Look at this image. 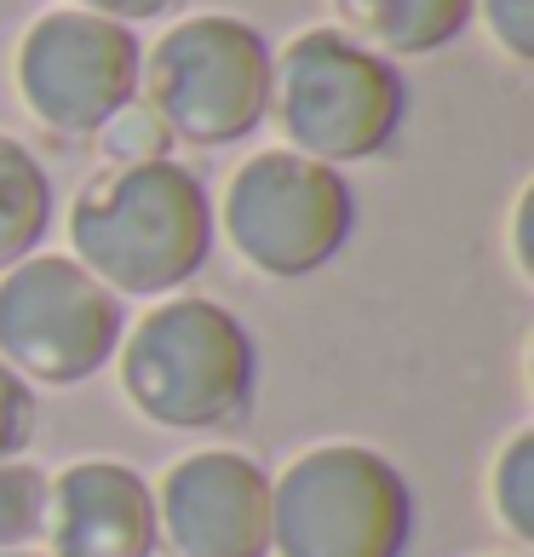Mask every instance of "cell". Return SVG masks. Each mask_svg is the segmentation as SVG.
<instances>
[{
  "instance_id": "obj_1",
  "label": "cell",
  "mask_w": 534,
  "mask_h": 557,
  "mask_svg": "<svg viewBox=\"0 0 534 557\" xmlns=\"http://www.w3.org/2000/svg\"><path fill=\"white\" fill-rule=\"evenodd\" d=\"M75 264L121 299L184 287L213 259V196L184 161H133L80 184L70 208Z\"/></svg>"
},
{
  "instance_id": "obj_2",
  "label": "cell",
  "mask_w": 534,
  "mask_h": 557,
  "mask_svg": "<svg viewBox=\"0 0 534 557\" xmlns=\"http://www.w3.org/2000/svg\"><path fill=\"white\" fill-rule=\"evenodd\" d=\"M121 391L167 431L241 425L259 397V345L231 305L184 294L144 311L121 339Z\"/></svg>"
},
{
  "instance_id": "obj_3",
  "label": "cell",
  "mask_w": 534,
  "mask_h": 557,
  "mask_svg": "<svg viewBox=\"0 0 534 557\" xmlns=\"http://www.w3.org/2000/svg\"><path fill=\"white\" fill-rule=\"evenodd\" d=\"M271 110L287 144L311 161H374L408 121V81L392 58L368 52L345 29H299L276 58Z\"/></svg>"
},
{
  "instance_id": "obj_4",
  "label": "cell",
  "mask_w": 534,
  "mask_h": 557,
  "mask_svg": "<svg viewBox=\"0 0 534 557\" xmlns=\"http://www.w3.org/2000/svg\"><path fill=\"white\" fill-rule=\"evenodd\" d=\"M414 488L368 443H316L271 478L276 557H408Z\"/></svg>"
},
{
  "instance_id": "obj_5",
  "label": "cell",
  "mask_w": 534,
  "mask_h": 557,
  "mask_svg": "<svg viewBox=\"0 0 534 557\" xmlns=\"http://www.w3.org/2000/svg\"><path fill=\"white\" fill-rule=\"evenodd\" d=\"M271 81L276 52L248 17L201 12L156 40V52L144 58L138 92L167 121L173 138L196 144V150H224L264 127Z\"/></svg>"
},
{
  "instance_id": "obj_6",
  "label": "cell",
  "mask_w": 534,
  "mask_h": 557,
  "mask_svg": "<svg viewBox=\"0 0 534 557\" xmlns=\"http://www.w3.org/2000/svg\"><path fill=\"white\" fill-rule=\"evenodd\" d=\"M219 224L259 276L299 282L334 264L357 231L351 178L299 150H259L224 184Z\"/></svg>"
},
{
  "instance_id": "obj_7",
  "label": "cell",
  "mask_w": 534,
  "mask_h": 557,
  "mask_svg": "<svg viewBox=\"0 0 534 557\" xmlns=\"http://www.w3.org/2000/svg\"><path fill=\"white\" fill-rule=\"evenodd\" d=\"M127 339L121 294L64 253H29L0 271V362L40 385H80Z\"/></svg>"
},
{
  "instance_id": "obj_8",
  "label": "cell",
  "mask_w": 534,
  "mask_h": 557,
  "mask_svg": "<svg viewBox=\"0 0 534 557\" xmlns=\"http://www.w3.org/2000/svg\"><path fill=\"white\" fill-rule=\"evenodd\" d=\"M144 47L133 24L58 7L40 12L17 40V92L52 133H98L138 98Z\"/></svg>"
},
{
  "instance_id": "obj_9",
  "label": "cell",
  "mask_w": 534,
  "mask_h": 557,
  "mask_svg": "<svg viewBox=\"0 0 534 557\" xmlns=\"http://www.w3.org/2000/svg\"><path fill=\"white\" fill-rule=\"evenodd\" d=\"M156 552L167 557H276L271 471L241 448H196L156 488Z\"/></svg>"
},
{
  "instance_id": "obj_10",
  "label": "cell",
  "mask_w": 534,
  "mask_h": 557,
  "mask_svg": "<svg viewBox=\"0 0 534 557\" xmlns=\"http://www.w3.org/2000/svg\"><path fill=\"white\" fill-rule=\"evenodd\" d=\"M52 557H156V488L121 460H75L52 478Z\"/></svg>"
},
{
  "instance_id": "obj_11",
  "label": "cell",
  "mask_w": 534,
  "mask_h": 557,
  "mask_svg": "<svg viewBox=\"0 0 534 557\" xmlns=\"http://www.w3.org/2000/svg\"><path fill=\"white\" fill-rule=\"evenodd\" d=\"M339 29L380 58H425L460 40L471 24V0H334Z\"/></svg>"
},
{
  "instance_id": "obj_12",
  "label": "cell",
  "mask_w": 534,
  "mask_h": 557,
  "mask_svg": "<svg viewBox=\"0 0 534 557\" xmlns=\"http://www.w3.org/2000/svg\"><path fill=\"white\" fill-rule=\"evenodd\" d=\"M52 231V178L17 138L0 133V271L24 264Z\"/></svg>"
},
{
  "instance_id": "obj_13",
  "label": "cell",
  "mask_w": 534,
  "mask_h": 557,
  "mask_svg": "<svg viewBox=\"0 0 534 557\" xmlns=\"http://www.w3.org/2000/svg\"><path fill=\"white\" fill-rule=\"evenodd\" d=\"M52 478L35 460H0V552H24L47 541Z\"/></svg>"
},
{
  "instance_id": "obj_14",
  "label": "cell",
  "mask_w": 534,
  "mask_h": 557,
  "mask_svg": "<svg viewBox=\"0 0 534 557\" xmlns=\"http://www.w3.org/2000/svg\"><path fill=\"white\" fill-rule=\"evenodd\" d=\"M488 488H495V511L511 541H534V431H518L506 443Z\"/></svg>"
},
{
  "instance_id": "obj_15",
  "label": "cell",
  "mask_w": 534,
  "mask_h": 557,
  "mask_svg": "<svg viewBox=\"0 0 534 557\" xmlns=\"http://www.w3.org/2000/svg\"><path fill=\"white\" fill-rule=\"evenodd\" d=\"M98 144H104L110 168H133V161H167L173 133L144 98H133L127 110H115L104 127H98Z\"/></svg>"
},
{
  "instance_id": "obj_16",
  "label": "cell",
  "mask_w": 534,
  "mask_h": 557,
  "mask_svg": "<svg viewBox=\"0 0 534 557\" xmlns=\"http://www.w3.org/2000/svg\"><path fill=\"white\" fill-rule=\"evenodd\" d=\"M29 443H35V391L24 374H12L0 362V460H24Z\"/></svg>"
},
{
  "instance_id": "obj_17",
  "label": "cell",
  "mask_w": 534,
  "mask_h": 557,
  "mask_svg": "<svg viewBox=\"0 0 534 557\" xmlns=\"http://www.w3.org/2000/svg\"><path fill=\"white\" fill-rule=\"evenodd\" d=\"M488 17V35L506 47V58L534 64V0H471Z\"/></svg>"
},
{
  "instance_id": "obj_18",
  "label": "cell",
  "mask_w": 534,
  "mask_h": 557,
  "mask_svg": "<svg viewBox=\"0 0 534 557\" xmlns=\"http://www.w3.org/2000/svg\"><path fill=\"white\" fill-rule=\"evenodd\" d=\"M80 12H98V17H115V24H144V17H167L178 12L184 0H70Z\"/></svg>"
},
{
  "instance_id": "obj_19",
  "label": "cell",
  "mask_w": 534,
  "mask_h": 557,
  "mask_svg": "<svg viewBox=\"0 0 534 557\" xmlns=\"http://www.w3.org/2000/svg\"><path fill=\"white\" fill-rule=\"evenodd\" d=\"M0 557H47V552H29V546H24V552H0Z\"/></svg>"
}]
</instances>
